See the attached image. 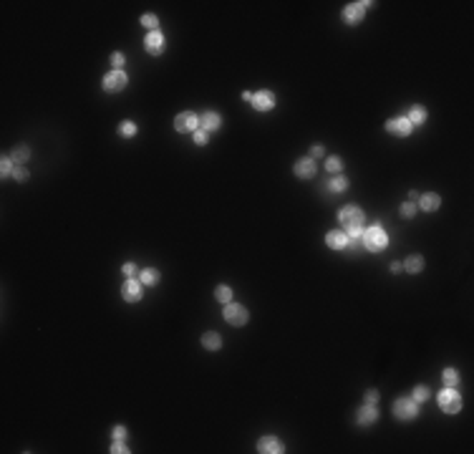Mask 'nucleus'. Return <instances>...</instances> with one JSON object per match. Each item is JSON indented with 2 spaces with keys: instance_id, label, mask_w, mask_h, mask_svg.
<instances>
[{
  "instance_id": "nucleus-1",
  "label": "nucleus",
  "mask_w": 474,
  "mask_h": 454,
  "mask_svg": "<svg viewBox=\"0 0 474 454\" xmlns=\"http://www.w3.org/2000/svg\"><path fill=\"white\" fill-rule=\"evenodd\" d=\"M386 245H389V235L383 232L381 225H374V227H368V230L363 232V247L366 250L381 252V250H386Z\"/></svg>"
},
{
  "instance_id": "nucleus-2",
  "label": "nucleus",
  "mask_w": 474,
  "mask_h": 454,
  "mask_svg": "<svg viewBox=\"0 0 474 454\" xmlns=\"http://www.w3.org/2000/svg\"><path fill=\"white\" fill-rule=\"evenodd\" d=\"M393 416L396 419H416L419 416V401L409 399V396H401L393 401Z\"/></svg>"
},
{
  "instance_id": "nucleus-3",
  "label": "nucleus",
  "mask_w": 474,
  "mask_h": 454,
  "mask_svg": "<svg viewBox=\"0 0 474 454\" xmlns=\"http://www.w3.org/2000/svg\"><path fill=\"white\" fill-rule=\"evenodd\" d=\"M439 406L446 411V414H457L462 409V396H459V391L452 386V389H444L439 394Z\"/></svg>"
},
{
  "instance_id": "nucleus-4",
  "label": "nucleus",
  "mask_w": 474,
  "mask_h": 454,
  "mask_svg": "<svg viewBox=\"0 0 474 454\" xmlns=\"http://www.w3.org/2000/svg\"><path fill=\"white\" fill-rule=\"evenodd\" d=\"M338 220H341L343 227H361L363 225V210L356 207V205H345L338 212Z\"/></svg>"
},
{
  "instance_id": "nucleus-5",
  "label": "nucleus",
  "mask_w": 474,
  "mask_h": 454,
  "mask_svg": "<svg viewBox=\"0 0 474 454\" xmlns=\"http://www.w3.org/2000/svg\"><path fill=\"white\" fill-rule=\"evenodd\" d=\"M225 321L229 325H245L247 323V308L237 306V303H227L225 308Z\"/></svg>"
},
{
  "instance_id": "nucleus-6",
  "label": "nucleus",
  "mask_w": 474,
  "mask_h": 454,
  "mask_svg": "<svg viewBox=\"0 0 474 454\" xmlns=\"http://www.w3.org/2000/svg\"><path fill=\"white\" fill-rule=\"evenodd\" d=\"M126 83H129V79H126L124 71H111L106 79H104V88H106L109 94H119V91H124Z\"/></svg>"
},
{
  "instance_id": "nucleus-7",
  "label": "nucleus",
  "mask_w": 474,
  "mask_h": 454,
  "mask_svg": "<svg viewBox=\"0 0 474 454\" xmlns=\"http://www.w3.org/2000/svg\"><path fill=\"white\" fill-rule=\"evenodd\" d=\"M174 126H177V131H182V134H187V131H197V129H199V119H197V114L184 111V114H179V116L174 119Z\"/></svg>"
},
{
  "instance_id": "nucleus-8",
  "label": "nucleus",
  "mask_w": 474,
  "mask_h": 454,
  "mask_svg": "<svg viewBox=\"0 0 474 454\" xmlns=\"http://www.w3.org/2000/svg\"><path fill=\"white\" fill-rule=\"evenodd\" d=\"M411 121H409L406 116H396V119H389L386 121V131L393 134V136H409L411 134Z\"/></svg>"
},
{
  "instance_id": "nucleus-9",
  "label": "nucleus",
  "mask_w": 474,
  "mask_h": 454,
  "mask_svg": "<svg viewBox=\"0 0 474 454\" xmlns=\"http://www.w3.org/2000/svg\"><path fill=\"white\" fill-rule=\"evenodd\" d=\"M371 3H351V5H345V10H343V20L348 23V25H358L363 20V13H366V8H368Z\"/></svg>"
},
{
  "instance_id": "nucleus-10",
  "label": "nucleus",
  "mask_w": 474,
  "mask_h": 454,
  "mask_svg": "<svg viewBox=\"0 0 474 454\" xmlns=\"http://www.w3.org/2000/svg\"><path fill=\"white\" fill-rule=\"evenodd\" d=\"M142 280H134V277H129V280L124 283V288H121V295H124V300H129V303H136V300H142Z\"/></svg>"
},
{
  "instance_id": "nucleus-11",
  "label": "nucleus",
  "mask_w": 474,
  "mask_h": 454,
  "mask_svg": "<svg viewBox=\"0 0 474 454\" xmlns=\"http://www.w3.org/2000/svg\"><path fill=\"white\" fill-rule=\"evenodd\" d=\"M315 172H318V167H315L313 157H303V159L295 162V174L300 177V179H313Z\"/></svg>"
},
{
  "instance_id": "nucleus-12",
  "label": "nucleus",
  "mask_w": 474,
  "mask_h": 454,
  "mask_svg": "<svg viewBox=\"0 0 474 454\" xmlns=\"http://www.w3.org/2000/svg\"><path fill=\"white\" fill-rule=\"evenodd\" d=\"M252 106L258 111H270L275 106V94L273 91H258L252 96Z\"/></svg>"
},
{
  "instance_id": "nucleus-13",
  "label": "nucleus",
  "mask_w": 474,
  "mask_h": 454,
  "mask_svg": "<svg viewBox=\"0 0 474 454\" xmlns=\"http://www.w3.org/2000/svg\"><path fill=\"white\" fill-rule=\"evenodd\" d=\"M376 419H378V409L374 406V404H366V406H361L358 414H356V422L361 426H371Z\"/></svg>"
},
{
  "instance_id": "nucleus-14",
  "label": "nucleus",
  "mask_w": 474,
  "mask_h": 454,
  "mask_svg": "<svg viewBox=\"0 0 474 454\" xmlns=\"http://www.w3.org/2000/svg\"><path fill=\"white\" fill-rule=\"evenodd\" d=\"M258 452H262V454H280V452H285V447H283V441L275 439V437H262L258 441Z\"/></svg>"
},
{
  "instance_id": "nucleus-15",
  "label": "nucleus",
  "mask_w": 474,
  "mask_h": 454,
  "mask_svg": "<svg viewBox=\"0 0 474 454\" xmlns=\"http://www.w3.org/2000/svg\"><path fill=\"white\" fill-rule=\"evenodd\" d=\"M147 53L149 56H159L162 50H164V35L159 33V31H151L149 35H147Z\"/></svg>"
},
{
  "instance_id": "nucleus-16",
  "label": "nucleus",
  "mask_w": 474,
  "mask_h": 454,
  "mask_svg": "<svg viewBox=\"0 0 474 454\" xmlns=\"http://www.w3.org/2000/svg\"><path fill=\"white\" fill-rule=\"evenodd\" d=\"M220 124H222L220 114L207 111V114H204V116L199 119V129H204V131H217V129H220Z\"/></svg>"
},
{
  "instance_id": "nucleus-17",
  "label": "nucleus",
  "mask_w": 474,
  "mask_h": 454,
  "mask_svg": "<svg viewBox=\"0 0 474 454\" xmlns=\"http://www.w3.org/2000/svg\"><path fill=\"white\" fill-rule=\"evenodd\" d=\"M326 243H328V247H333V250H345V247H348V235L333 230V232L326 235Z\"/></svg>"
},
{
  "instance_id": "nucleus-18",
  "label": "nucleus",
  "mask_w": 474,
  "mask_h": 454,
  "mask_svg": "<svg viewBox=\"0 0 474 454\" xmlns=\"http://www.w3.org/2000/svg\"><path fill=\"white\" fill-rule=\"evenodd\" d=\"M426 116H429V114H426V109L424 106H411V111H409V121H411V126H421V124H424L426 121Z\"/></svg>"
},
{
  "instance_id": "nucleus-19",
  "label": "nucleus",
  "mask_w": 474,
  "mask_h": 454,
  "mask_svg": "<svg viewBox=\"0 0 474 454\" xmlns=\"http://www.w3.org/2000/svg\"><path fill=\"white\" fill-rule=\"evenodd\" d=\"M439 205H441V197H439V195H434V192H429V195L421 197V210H424V212H434V210H439Z\"/></svg>"
},
{
  "instance_id": "nucleus-20",
  "label": "nucleus",
  "mask_w": 474,
  "mask_h": 454,
  "mask_svg": "<svg viewBox=\"0 0 474 454\" xmlns=\"http://www.w3.org/2000/svg\"><path fill=\"white\" fill-rule=\"evenodd\" d=\"M404 270H409L411 275L421 273V270H424V258H421V255H411V258L404 262Z\"/></svg>"
},
{
  "instance_id": "nucleus-21",
  "label": "nucleus",
  "mask_w": 474,
  "mask_h": 454,
  "mask_svg": "<svg viewBox=\"0 0 474 454\" xmlns=\"http://www.w3.org/2000/svg\"><path fill=\"white\" fill-rule=\"evenodd\" d=\"M10 159L16 162V164H25V162L31 159V149L25 146V144H18L16 149H13V157H10Z\"/></svg>"
},
{
  "instance_id": "nucleus-22",
  "label": "nucleus",
  "mask_w": 474,
  "mask_h": 454,
  "mask_svg": "<svg viewBox=\"0 0 474 454\" xmlns=\"http://www.w3.org/2000/svg\"><path fill=\"white\" fill-rule=\"evenodd\" d=\"M202 346L207 348V351H217V348L222 346V338L217 336V333H204L202 336Z\"/></svg>"
},
{
  "instance_id": "nucleus-23",
  "label": "nucleus",
  "mask_w": 474,
  "mask_h": 454,
  "mask_svg": "<svg viewBox=\"0 0 474 454\" xmlns=\"http://www.w3.org/2000/svg\"><path fill=\"white\" fill-rule=\"evenodd\" d=\"M214 295H217V300H220V303H225V306H227V303L232 300V288H229V285H217Z\"/></svg>"
},
{
  "instance_id": "nucleus-24",
  "label": "nucleus",
  "mask_w": 474,
  "mask_h": 454,
  "mask_svg": "<svg viewBox=\"0 0 474 454\" xmlns=\"http://www.w3.org/2000/svg\"><path fill=\"white\" fill-rule=\"evenodd\" d=\"M142 283L144 285H157L159 283V273L154 268H144L142 270Z\"/></svg>"
},
{
  "instance_id": "nucleus-25",
  "label": "nucleus",
  "mask_w": 474,
  "mask_h": 454,
  "mask_svg": "<svg viewBox=\"0 0 474 454\" xmlns=\"http://www.w3.org/2000/svg\"><path fill=\"white\" fill-rule=\"evenodd\" d=\"M441 378H444V386H446V389H452V386H457V384H459V373H457L454 369H446Z\"/></svg>"
},
{
  "instance_id": "nucleus-26",
  "label": "nucleus",
  "mask_w": 474,
  "mask_h": 454,
  "mask_svg": "<svg viewBox=\"0 0 474 454\" xmlns=\"http://www.w3.org/2000/svg\"><path fill=\"white\" fill-rule=\"evenodd\" d=\"M345 189H348V179H345V177L330 179V192H345Z\"/></svg>"
},
{
  "instance_id": "nucleus-27",
  "label": "nucleus",
  "mask_w": 474,
  "mask_h": 454,
  "mask_svg": "<svg viewBox=\"0 0 474 454\" xmlns=\"http://www.w3.org/2000/svg\"><path fill=\"white\" fill-rule=\"evenodd\" d=\"M142 25H144V28H149V33H151V31H157L159 20H157V16H151V13H147V16H142Z\"/></svg>"
},
{
  "instance_id": "nucleus-28",
  "label": "nucleus",
  "mask_w": 474,
  "mask_h": 454,
  "mask_svg": "<svg viewBox=\"0 0 474 454\" xmlns=\"http://www.w3.org/2000/svg\"><path fill=\"white\" fill-rule=\"evenodd\" d=\"M326 169H328V172H341V169H343V162H341V157H328V162H326Z\"/></svg>"
},
{
  "instance_id": "nucleus-29",
  "label": "nucleus",
  "mask_w": 474,
  "mask_h": 454,
  "mask_svg": "<svg viewBox=\"0 0 474 454\" xmlns=\"http://www.w3.org/2000/svg\"><path fill=\"white\" fill-rule=\"evenodd\" d=\"M411 399H414V401H419V404H421V401H426V399H429V389H426V386H416Z\"/></svg>"
},
{
  "instance_id": "nucleus-30",
  "label": "nucleus",
  "mask_w": 474,
  "mask_h": 454,
  "mask_svg": "<svg viewBox=\"0 0 474 454\" xmlns=\"http://www.w3.org/2000/svg\"><path fill=\"white\" fill-rule=\"evenodd\" d=\"M401 214H404L406 220H411L414 214H416V205H414V202H406V205H401Z\"/></svg>"
},
{
  "instance_id": "nucleus-31",
  "label": "nucleus",
  "mask_w": 474,
  "mask_h": 454,
  "mask_svg": "<svg viewBox=\"0 0 474 454\" xmlns=\"http://www.w3.org/2000/svg\"><path fill=\"white\" fill-rule=\"evenodd\" d=\"M13 164H16V162H13V159H3V164H0V167H3V169H0V174H3V179H5V177H10L13 174Z\"/></svg>"
},
{
  "instance_id": "nucleus-32",
  "label": "nucleus",
  "mask_w": 474,
  "mask_h": 454,
  "mask_svg": "<svg viewBox=\"0 0 474 454\" xmlns=\"http://www.w3.org/2000/svg\"><path fill=\"white\" fill-rule=\"evenodd\" d=\"M121 134H124V136H134V134H136V124H134V121H124V124H121Z\"/></svg>"
},
{
  "instance_id": "nucleus-33",
  "label": "nucleus",
  "mask_w": 474,
  "mask_h": 454,
  "mask_svg": "<svg viewBox=\"0 0 474 454\" xmlns=\"http://www.w3.org/2000/svg\"><path fill=\"white\" fill-rule=\"evenodd\" d=\"M210 142V136H207V131H204V129H197L195 131V144H199V146H204V144H207Z\"/></svg>"
},
{
  "instance_id": "nucleus-34",
  "label": "nucleus",
  "mask_w": 474,
  "mask_h": 454,
  "mask_svg": "<svg viewBox=\"0 0 474 454\" xmlns=\"http://www.w3.org/2000/svg\"><path fill=\"white\" fill-rule=\"evenodd\" d=\"M124 53H114L111 56V66H114V71H121V66H124Z\"/></svg>"
},
{
  "instance_id": "nucleus-35",
  "label": "nucleus",
  "mask_w": 474,
  "mask_h": 454,
  "mask_svg": "<svg viewBox=\"0 0 474 454\" xmlns=\"http://www.w3.org/2000/svg\"><path fill=\"white\" fill-rule=\"evenodd\" d=\"M111 452H114V454H126V452H129V447H126L121 439H114V447H111Z\"/></svg>"
},
{
  "instance_id": "nucleus-36",
  "label": "nucleus",
  "mask_w": 474,
  "mask_h": 454,
  "mask_svg": "<svg viewBox=\"0 0 474 454\" xmlns=\"http://www.w3.org/2000/svg\"><path fill=\"white\" fill-rule=\"evenodd\" d=\"M323 154H326V146H323V144H313V146H311V157H313V159H315V157H323Z\"/></svg>"
},
{
  "instance_id": "nucleus-37",
  "label": "nucleus",
  "mask_w": 474,
  "mask_h": 454,
  "mask_svg": "<svg viewBox=\"0 0 474 454\" xmlns=\"http://www.w3.org/2000/svg\"><path fill=\"white\" fill-rule=\"evenodd\" d=\"M13 177H16L18 182H25V179H28V172H25L23 167H16V169H13Z\"/></svg>"
},
{
  "instance_id": "nucleus-38",
  "label": "nucleus",
  "mask_w": 474,
  "mask_h": 454,
  "mask_svg": "<svg viewBox=\"0 0 474 454\" xmlns=\"http://www.w3.org/2000/svg\"><path fill=\"white\" fill-rule=\"evenodd\" d=\"M361 235H363V227H348V240H353V243H356Z\"/></svg>"
},
{
  "instance_id": "nucleus-39",
  "label": "nucleus",
  "mask_w": 474,
  "mask_h": 454,
  "mask_svg": "<svg viewBox=\"0 0 474 454\" xmlns=\"http://www.w3.org/2000/svg\"><path fill=\"white\" fill-rule=\"evenodd\" d=\"M376 401H378V391L376 389L366 391V404H376Z\"/></svg>"
},
{
  "instance_id": "nucleus-40",
  "label": "nucleus",
  "mask_w": 474,
  "mask_h": 454,
  "mask_svg": "<svg viewBox=\"0 0 474 454\" xmlns=\"http://www.w3.org/2000/svg\"><path fill=\"white\" fill-rule=\"evenodd\" d=\"M121 270H124V275H129V277H131V275L136 273V265H134V262H126V265H124Z\"/></svg>"
},
{
  "instance_id": "nucleus-41",
  "label": "nucleus",
  "mask_w": 474,
  "mask_h": 454,
  "mask_svg": "<svg viewBox=\"0 0 474 454\" xmlns=\"http://www.w3.org/2000/svg\"><path fill=\"white\" fill-rule=\"evenodd\" d=\"M111 434H114V439H124V437H126V429H124V426H114Z\"/></svg>"
},
{
  "instance_id": "nucleus-42",
  "label": "nucleus",
  "mask_w": 474,
  "mask_h": 454,
  "mask_svg": "<svg viewBox=\"0 0 474 454\" xmlns=\"http://www.w3.org/2000/svg\"><path fill=\"white\" fill-rule=\"evenodd\" d=\"M399 270H404V265L396 260V262H391V273H399Z\"/></svg>"
}]
</instances>
